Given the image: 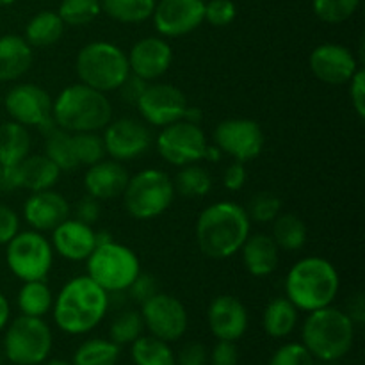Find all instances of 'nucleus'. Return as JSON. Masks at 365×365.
Here are the masks:
<instances>
[{
  "mask_svg": "<svg viewBox=\"0 0 365 365\" xmlns=\"http://www.w3.org/2000/svg\"><path fill=\"white\" fill-rule=\"evenodd\" d=\"M252 234L246 209L234 202H216L202 210L196 221L200 252L214 260H227L241 250Z\"/></svg>",
  "mask_w": 365,
  "mask_h": 365,
  "instance_id": "obj_1",
  "label": "nucleus"
},
{
  "mask_svg": "<svg viewBox=\"0 0 365 365\" xmlns=\"http://www.w3.org/2000/svg\"><path fill=\"white\" fill-rule=\"evenodd\" d=\"M110 296L88 274L68 280L53 298L52 312L57 328L70 335L95 330L109 310Z\"/></svg>",
  "mask_w": 365,
  "mask_h": 365,
  "instance_id": "obj_2",
  "label": "nucleus"
},
{
  "mask_svg": "<svg viewBox=\"0 0 365 365\" xmlns=\"http://www.w3.org/2000/svg\"><path fill=\"white\" fill-rule=\"evenodd\" d=\"M341 289L337 267L323 257H305L289 269L285 277V298L298 310H314L330 307Z\"/></svg>",
  "mask_w": 365,
  "mask_h": 365,
  "instance_id": "obj_3",
  "label": "nucleus"
},
{
  "mask_svg": "<svg viewBox=\"0 0 365 365\" xmlns=\"http://www.w3.org/2000/svg\"><path fill=\"white\" fill-rule=\"evenodd\" d=\"M53 123L63 130L98 132L113 120V103L102 91L82 84L64 88L52 102Z\"/></svg>",
  "mask_w": 365,
  "mask_h": 365,
  "instance_id": "obj_4",
  "label": "nucleus"
},
{
  "mask_svg": "<svg viewBox=\"0 0 365 365\" xmlns=\"http://www.w3.org/2000/svg\"><path fill=\"white\" fill-rule=\"evenodd\" d=\"M303 346L314 359L334 362L348 355L355 342V323L335 307L309 312L302 330Z\"/></svg>",
  "mask_w": 365,
  "mask_h": 365,
  "instance_id": "obj_5",
  "label": "nucleus"
},
{
  "mask_svg": "<svg viewBox=\"0 0 365 365\" xmlns=\"http://www.w3.org/2000/svg\"><path fill=\"white\" fill-rule=\"evenodd\" d=\"M75 71L82 84L106 95L118 91L130 75L127 53L109 41H93L82 46L75 59Z\"/></svg>",
  "mask_w": 365,
  "mask_h": 365,
  "instance_id": "obj_6",
  "label": "nucleus"
},
{
  "mask_svg": "<svg viewBox=\"0 0 365 365\" xmlns=\"http://www.w3.org/2000/svg\"><path fill=\"white\" fill-rule=\"evenodd\" d=\"M121 196L128 216L139 221L155 220L163 216L173 203V180L166 171L148 168L128 178Z\"/></svg>",
  "mask_w": 365,
  "mask_h": 365,
  "instance_id": "obj_7",
  "label": "nucleus"
},
{
  "mask_svg": "<svg viewBox=\"0 0 365 365\" xmlns=\"http://www.w3.org/2000/svg\"><path fill=\"white\" fill-rule=\"evenodd\" d=\"M88 277L107 294L127 291L128 285L141 273V262L128 246L107 242L93 250L88 257Z\"/></svg>",
  "mask_w": 365,
  "mask_h": 365,
  "instance_id": "obj_8",
  "label": "nucleus"
},
{
  "mask_svg": "<svg viewBox=\"0 0 365 365\" xmlns=\"http://www.w3.org/2000/svg\"><path fill=\"white\" fill-rule=\"evenodd\" d=\"M52 346V330L43 317H16L4 335V355L14 365L43 364L48 359Z\"/></svg>",
  "mask_w": 365,
  "mask_h": 365,
  "instance_id": "obj_9",
  "label": "nucleus"
},
{
  "mask_svg": "<svg viewBox=\"0 0 365 365\" xmlns=\"http://www.w3.org/2000/svg\"><path fill=\"white\" fill-rule=\"evenodd\" d=\"M6 262L18 280H45L53 266L52 242L38 230L18 232L6 245Z\"/></svg>",
  "mask_w": 365,
  "mask_h": 365,
  "instance_id": "obj_10",
  "label": "nucleus"
},
{
  "mask_svg": "<svg viewBox=\"0 0 365 365\" xmlns=\"http://www.w3.org/2000/svg\"><path fill=\"white\" fill-rule=\"evenodd\" d=\"M207 138L202 127L191 121H175L160 128L155 146L159 155L171 166H187L203 160L207 148Z\"/></svg>",
  "mask_w": 365,
  "mask_h": 365,
  "instance_id": "obj_11",
  "label": "nucleus"
},
{
  "mask_svg": "<svg viewBox=\"0 0 365 365\" xmlns=\"http://www.w3.org/2000/svg\"><path fill=\"white\" fill-rule=\"evenodd\" d=\"M214 145L237 163H250L262 153L266 135L262 127L250 118H230L214 130Z\"/></svg>",
  "mask_w": 365,
  "mask_h": 365,
  "instance_id": "obj_12",
  "label": "nucleus"
},
{
  "mask_svg": "<svg viewBox=\"0 0 365 365\" xmlns=\"http://www.w3.org/2000/svg\"><path fill=\"white\" fill-rule=\"evenodd\" d=\"M4 107L11 120L27 128L36 127L43 132L53 125L52 98L46 89L32 82L13 86L6 93Z\"/></svg>",
  "mask_w": 365,
  "mask_h": 365,
  "instance_id": "obj_13",
  "label": "nucleus"
},
{
  "mask_svg": "<svg viewBox=\"0 0 365 365\" xmlns=\"http://www.w3.org/2000/svg\"><path fill=\"white\" fill-rule=\"evenodd\" d=\"M141 316L150 334L168 344L177 342L187 330L189 319L184 303L166 292H157L141 303Z\"/></svg>",
  "mask_w": 365,
  "mask_h": 365,
  "instance_id": "obj_14",
  "label": "nucleus"
},
{
  "mask_svg": "<svg viewBox=\"0 0 365 365\" xmlns=\"http://www.w3.org/2000/svg\"><path fill=\"white\" fill-rule=\"evenodd\" d=\"M103 146L106 153L114 160L127 163L145 155L153 145L150 125L138 118H118L110 120L103 128Z\"/></svg>",
  "mask_w": 365,
  "mask_h": 365,
  "instance_id": "obj_15",
  "label": "nucleus"
},
{
  "mask_svg": "<svg viewBox=\"0 0 365 365\" xmlns=\"http://www.w3.org/2000/svg\"><path fill=\"white\" fill-rule=\"evenodd\" d=\"M187 106L184 93L177 86L164 84V82H155V84L148 82L135 103L143 121L157 128L180 121Z\"/></svg>",
  "mask_w": 365,
  "mask_h": 365,
  "instance_id": "obj_16",
  "label": "nucleus"
},
{
  "mask_svg": "<svg viewBox=\"0 0 365 365\" xmlns=\"http://www.w3.org/2000/svg\"><path fill=\"white\" fill-rule=\"evenodd\" d=\"M205 0H159L152 20L163 38H182L203 24Z\"/></svg>",
  "mask_w": 365,
  "mask_h": 365,
  "instance_id": "obj_17",
  "label": "nucleus"
},
{
  "mask_svg": "<svg viewBox=\"0 0 365 365\" xmlns=\"http://www.w3.org/2000/svg\"><path fill=\"white\" fill-rule=\"evenodd\" d=\"M309 66L314 77L328 86L348 84L360 68L355 53L348 46L337 43H323L316 46L309 57Z\"/></svg>",
  "mask_w": 365,
  "mask_h": 365,
  "instance_id": "obj_18",
  "label": "nucleus"
},
{
  "mask_svg": "<svg viewBox=\"0 0 365 365\" xmlns=\"http://www.w3.org/2000/svg\"><path fill=\"white\" fill-rule=\"evenodd\" d=\"M127 59L132 75L145 82H153L170 70L173 63V50L164 38L148 36L132 45Z\"/></svg>",
  "mask_w": 365,
  "mask_h": 365,
  "instance_id": "obj_19",
  "label": "nucleus"
},
{
  "mask_svg": "<svg viewBox=\"0 0 365 365\" xmlns=\"http://www.w3.org/2000/svg\"><path fill=\"white\" fill-rule=\"evenodd\" d=\"M207 321L217 341L235 342L248 330V310L235 296L221 294L209 305Z\"/></svg>",
  "mask_w": 365,
  "mask_h": 365,
  "instance_id": "obj_20",
  "label": "nucleus"
},
{
  "mask_svg": "<svg viewBox=\"0 0 365 365\" xmlns=\"http://www.w3.org/2000/svg\"><path fill=\"white\" fill-rule=\"evenodd\" d=\"M71 207L61 192L53 189L31 192L24 203V220L31 225L32 230L52 232L57 225L68 220Z\"/></svg>",
  "mask_w": 365,
  "mask_h": 365,
  "instance_id": "obj_21",
  "label": "nucleus"
},
{
  "mask_svg": "<svg viewBox=\"0 0 365 365\" xmlns=\"http://www.w3.org/2000/svg\"><path fill=\"white\" fill-rule=\"evenodd\" d=\"M95 228L75 217H68L52 230V248L63 259L71 262L88 260L93 250L96 248Z\"/></svg>",
  "mask_w": 365,
  "mask_h": 365,
  "instance_id": "obj_22",
  "label": "nucleus"
},
{
  "mask_svg": "<svg viewBox=\"0 0 365 365\" xmlns=\"http://www.w3.org/2000/svg\"><path fill=\"white\" fill-rule=\"evenodd\" d=\"M128 178L130 177L120 160L102 159L93 166H88L84 175V189L98 202H106L123 195Z\"/></svg>",
  "mask_w": 365,
  "mask_h": 365,
  "instance_id": "obj_23",
  "label": "nucleus"
},
{
  "mask_svg": "<svg viewBox=\"0 0 365 365\" xmlns=\"http://www.w3.org/2000/svg\"><path fill=\"white\" fill-rule=\"evenodd\" d=\"M239 252L246 271L255 278L269 277L280 264V248L267 234H250Z\"/></svg>",
  "mask_w": 365,
  "mask_h": 365,
  "instance_id": "obj_24",
  "label": "nucleus"
},
{
  "mask_svg": "<svg viewBox=\"0 0 365 365\" xmlns=\"http://www.w3.org/2000/svg\"><path fill=\"white\" fill-rule=\"evenodd\" d=\"M34 53L24 36H0V82H14L32 66Z\"/></svg>",
  "mask_w": 365,
  "mask_h": 365,
  "instance_id": "obj_25",
  "label": "nucleus"
},
{
  "mask_svg": "<svg viewBox=\"0 0 365 365\" xmlns=\"http://www.w3.org/2000/svg\"><path fill=\"white\" fill-rule=\"evenodd\" d=\"M63 171L43 153V155H27L18 164V177H20V189L27 191H45L53 189Z\"/></svg>",
  "mask_w": 365,
  "mask_h": 365,
  "instance_id": "obj_26",
  "label": "nucleus"
},
{
  "mask_svg": "<svg viewBox=\"0 0 365 365\" xmlns=\"http://www.w3.org/2000/svg\"><path fill=\"white\" fill-rule=\"evenodd\" d=\"M27 155H31L29 128L13 120L0 125V166H16Z\"/></svg>",
  "mask_w": 365,
  "mask_h": 365,
  "instance_id": "obj_27",
  "label": "nucleus"
},
{
  "mask_svg": "<svg viewBox=\"0 0 365 365\" xmlns=\"http://www.w3.org/2000/svg\"><path fill=\"white\" fill-rule=\"evenodd\" d=\"M64 29L66 25L56 11H41L29 20L27 27H25V41L32 48L34 46L46 48V46L56 45L63 38Z\"/></svg>",
  "mask_w": 365,
  "mask_h": 365,
  "instance_id": "obj_28",
  "label": "nucleus"
},
{
  "mask_svg": "<svg viewBox=\"0 0 365 365\" xmlns=\"http://www.w3.org/2000/svg\"><path fill=\"white\" fill-rule=\"evenodd\" d=\"M298 324V309L285 296L267 303L262 316V327L273 339H284L294 331Z\"/></svg>",
  "mask_w": 365,
  "mask_h": 365,
  "instance_id": "obj_29",
  "label": "nucleus"
},
{
  "mask_svg": "<svg viewBox=\"0 0 365 365\" xmlns=\"http://www.w3.org/2000/svg\"><path fill=\"white\" fill-rule=\"evenodd\" d=\"M45 134V155L59 168L61 171H75L78 166V160L75 157L73 138L71 132L63 130L56 123L52 127L43 130Z\"/></svg>",
  "mask_w": 365,
  "mask_h": 365,
  "instance_id": "obj_30",
  "label": "nucleus"
},
{
  "mask_svg": "<svg viewBox=\"0 0 365 365\" xmlns=\"http://www.w3.org/2000/svg\"><path fill=\"white\" fill-rule=\"evenodd\" d=\"M271 237L284 252H298L309 239V228H307L305 221L296 214L280 212L273 221Z\"/></svg>",
  "mask_w": 365,
  "mask_h": 365,
  "instance_id": "obj_31",
  "label": "nucleus"
},
{
  "mask_svg": "<svg viewBox=\"0 0 365 365\" xmlns=\"http://www.w3.org/2000/svg\"><path fill=\"white\" fill-rule=\"evenodd\" d=\"M18 309L21 316L43 317L52 310L53 294L45 280L24 282V285L18 291Z\"/></svg>",
  "mask_w": 365,
  "mask_h": 365,
  "instance_id": "obj_32",
  "label": "nucleus"
},
{
  "mask_svg": "<svg viewBox=\"0 0 365 365\" xmlns=\"http://www.w3.org/2000/svg\"><path fill=\"white\" fill-rule=\"evenodd\" d=\"M173 187L175 195H180L185 200L203 198L212 189V177L198 163L187 164V166H182L180 171L175 175Z\"/></svg>",
  "mask_w": 365,
  "mask_h": 365,
  "instance_id": "obj_33",
  "label": "nucleus"
},
{
  "mask_svg": "<svg viewBox=\"0 0 365 365\" xmlns=\"http://www.w3.org/2000/svg\"><path fill=\"white\" fill-rule=\"evenodd\" d=\"M102 13L125 25L143 24L150 20L155 9V0H100Z\"/></svg>",
  "mask_w": 365,
  "mask_h": 365,
  "instance_id": "obj_34",
  "label": "nucleus"
},
{
  "mask_svg": "<svg viewBox=\"0 0 365 365\" xmlns=\"http://www.w3.org/2000/svg\"><path fill=\"white\" fill-rule=\"evenodd\" d=\"M130 355L135 365H175V353L171 351L168 342L153 335H141L135 339L132 342Z\"/></svg>",
  "mask_w": 365,
  "mask_h": 365,
  "instance_id": "obj_35",
  "label": "nucleus"
},
{
  "mask_svg": "<svg viewBox=\"0 0 365 365\" xmlns=\"http://www.w3.org/2000/svg\"><path fill=\"white\" fill-rule=\"evenodd\" d=\"M118 360L120 346L107 339H89L73 355V365H116Z\"/></svg>",
  "mask_w": 365,
  "mask_h": 365,
  "instance_id": "obj_36",
  "label": "nucleus"
},
{
  "mask_svg": "<svg viewBox=\"0 0 365 365\" xmlns=\"http://www.w3.org/2000/svg\"><path fill=\"white\" fill-rule=\"evenodd\" d=\"M102 13L100 0H63L59 4L57 14L64 25L70 27H84L95 21Z\"/></svg>",
  "mask_w": 365,
  "mask_h": 365,
  "instance_id": "obj_37",
  "label": "nucleus"
},
{
  "mask_svg": "<svg viewBox=\"0 0 365 365\" xmlns=\"http://www.w3.org/2000/svg\"><path fill=\"white\" fill-rule=\"evenodd\" d=\"M145 330V321L138 310H125L110 324V341L118 346L132 344L141 337Z\"/></svg>",
  "mask_w": 365,
  "mask_h": 365,
  "instance_id": "obj_38",
  "label": "nucleus"
},
{
  "mask_svg": "<svg viewBox=\"0 0 365 365\" xmlns=\"http://www.w3.org/2000/svg\"><path fill=\"white\" fill-rule=\"evenodd\" d=\"M71 138H73V150L78 166H93L98 160L106 159L103 139L96 132H77L71 134Z\"/></svg>",
  "mask_w": 365,
  "mask_h": 365,
  "instance_id": "obj_39",
  "label": "nucleus"
},
{
  "mask_svg": "<svg viewBox=\"0 0 365 365\" xmlns=\"http://www.w3.org/2000/svg\"><path fill=\"white\" fill-rule=\"evenodd\" d=\"M360 0H312L316 16L330 25L344 24L356 13Z\"/></svg>",
  "mask_w": 365,
  "mask_h": 365,
  "instance_id": "obj_40",
  "label": "nucleus"
},
{
  "mask_svg": "<svg viewBox=\"0 0 365 365\" xmlns=\"http://www.w3.org/2000/svg\"><path fill=\"white\" fill-rule=\"evenodd\" d=\"M245 209L250 221H255V223H273L274 217L280 214L282 202L273 192L262 191L253 195L252 200L248 202V207H245Z\"/></svg>",
  "mask_w": 365,
  "mask_h": 365,
  "instance_id": "obj_41",
  "label": "nucleus"
},
{
  "mask_svg": "<svg viewBox=\"0 0 365 365\" xmlns=\"http://www.w3.org/2000/svg\"><path fill=\"white\" fill-rule=\"evenodd\" d=\"M237 16V7L232 0H207L203 21L212 27H227Z\"/></svg>",
  "mask_w": 365,
  "mask_h": 365,
  "instance_id": "obj_42",
  "label": "nucleus"
},
{
  "mask_svg": "<svg viewBox=\"0 0 365 365\" xmlns=\"http://www.w3.org/2000/svg\"><path fill=\"white\" fill-rule=\"evenodd\" d=\"M269 365H314V356L299 342H291L274 351Z\"/></svg>",
  "mask_w": 365,
  "mask_h": 365,
  "instance_id": "obj_43",
  "label": "nucleus"
},
{
  "mask_svg": "<svg viewBox=\"0 0 365 365\" xmlns=\"http://www.w3.org/2000/svg\"><path fill=\"white\" fill-rule=\"evenodd\" d=\"M127 292H128V298H130L132 302L145 303L146 299H150L153 294L159 292V285H157L155 277L146 273H139L138 278L128 285Z\"/></svg>",
  "mask_w": 365,
  "mask_h": 365,
  "instance_id": "obj_44",
  "label": "nucleus"
},
{
  "mask_svg": "<svg viewBox=\"0 0 365 365\" xmlns=\"http://www.w3.org/2000/svg\"><path fill=\"white\" fill-rule=\"evenodd\" d=\"M20 232V217L16 210L0 203V246H6Z\"/></svg>",
  "mask_w": 365,
  "mask_h": 365,
  "instance_id": "obj_45",
  "label": "nucleus"
},
{
  "mask_svg": "<svg viewBox=\"0 0 365 365\" xmlns=\"http://www.w3.org/2000/svg\"><path fill=\"white\" fill-rule=\"evenodd\" d=\"M349 100H351V107L360 120L365 118V71L362 68L356 70V73L349 78Z\"/></svg>",
  "mask_w": 365,
  "mask_h": 365,
  "instance_id": "obj_46",
  "label": "nucleus"
},
{
  "mask_svg": "<svg viewBox=\"0 0 365 365\" xmlns=\"http://www.w3.org/2000/svg\"><path fill=\"white\" fill-rule=\"evenodd\" d=\"M100 214H102V205L96 198L86 195L84 198L78 200L73 207V217L75 220L82 221L86 225H95L100 220Z\"/></svg>",
  "mask_w": 365,
  "mask_h": 365,
  "instance_id": "obj_47",
  "label": "nucleus"
},
{
  "mask_svg": "<svg viewBox=\"0 0 365 365\" xmlns=\"http://www.w3.org/2000/svg\"><path fill=\"white\" fill-rule=\"evenodd\" d=\"M207 349L200 342H189L175 356V365H207Z\"/></svg>",
  "mask_w": 365,
  "mask_h": 365,
  "instance_id": "obj_48",
  "label": "nucleus"
},
{
  "mask_svg": "<svg viewBox=\"0 0 365 365\" xmlns=\"http://www.w3.org/2000/svg\"><path fill=\"white\" fill-rule=\"evenodd\" d=\"M239 351L235 342L232 341H217L210 353V364L212 365H237Z\"/></svg>",
  "mask_w": 365,
  "mask_h": 365,
  "instance_id": "obj_49",
  "label": "nucleus"
},
{
  "mask_svg": "<svg viewBox=\"0 0 365 365\" xmlns=\"http://www.w3.org/2000/svg\"><path fill=\"white\" fill-rule=\"evenodd\" d=\"M246 180H248V171H246L245 164L242 163H237V160H235L234 164H230V166L225 170L223 185L228 189V191L232 192L241 191V189L245 187Z\"/></svg>",
  "mask_w": 365,
  "mask_h": 365,
  "instance_id": "obj_50",
  "label": "nucleus"
},
{
  "mask_svg": "<svg viewBox=\"0 0 365 365\" xmlns=\"http://www.w3.org/2000/svg\"><path fill=\"white\" fill-rule=\"evenodd\" d=\"M146 84L148 82H145L143 78L135 77V75H128L127 81L123 82V84L118 88V93H120V98L123 100V102L127 103H132V106H135L139 100V96L143 95V91H145Z\"/></svg>",
  "mask_w": 365,
  "mask_h": 365,
  "instance_id": "obj_51",
  "label": "nucleus"
},
{
  "mask_svg": "<svg viewBox=\"0 0 365 365\" xmlns=\"http://www.w3.org/2000/svg\"><path fill=\"white\" fill-rule=\"evenodd\" d=\"M349 319L353 321L355 324H362L365 319V302L364 296L360 292H356L351 299L348 302V312Z\"/></svg>",
  "mask_w": 365,
  "mask_h": 365,
  "instance_id": "obj_52",
  "label": "nucleus"
},
{
  "mask_svg": "<svg viewBox=\"0 0 365 365\" xmlns=\"http://www.w3.org/2000/svg\"><path fill=\"white\" fill-rule=\"evenodd\" d=\"M9 317H11V307L9 302H7L6 296L0 292V331L9 324Z\"/></svg>",
  "mask_w": 365,
  "mask_h": 365,
  "instance_id": "obj_53",
  "label": "nucleus"
},
{
  "mask_svg": "<svg viewBox=\"0 0 365 365\" xmlns=\"http://www.w3.org/2000/svg\"><path fill=\"white\" fill-rule=\"evenodd\" d=\"M221 157H223V152H221L216 145H207L205 153H203V160H209V163H220Z\"/></svg>",
  "mask_w": 365,
  "mask_h": 365,
  "instance_id": "obj_54",
  "label": "nucleus"
},
{
  "mask_svg": "<svg viewBox=\"0 0 365 365\" xmlns=\"http://www.w3.org/2000/svg\"><path fill=\"white\" fill-rule=\"evenodd\" d=\"M182 120L200 125V123H202V120H203L202 109H198V107H189L187 106V109H185V114H184V118H182Z\"/></svg>",
  "mask_w": 365,
  "mask_h": 365,
  "instance_id": "obj_55",
  "label": "nucleus"
},
{
  "mask_svg": "<svg viewBox=\"0 0 365 365\" xmlns=\"http://www.w3.org/2000/svg\"><path fill=\"white\" fill-rule=\"evenodd\" d=\"M95 237H96V246H100V245H107V242L113 241V235H110V232H107V230H100V232H96Z\"/></svg>",
  "mask_w": 365,
  "mask_h": 365,
  "instance_id": "obj_56",
  "label": "nucleus"
},
{
  "mask_svg": "<svg viewBox=\"0 0 365 365\" xmlns=\"http://www.w3.org/2000/svg\"><path fill=\"white\" fill-rule=\"evenodd\" d=\"M45 365H70V364L64 362V360H48Z\"/></svg>",
  "mask_w": 365,
  "mask_h": 365,
  "instance_id": "obj_57",
  "label": "nucleus"
},
{
  "mask_svg": "<svg viewBox=\"0 0 365 365\" xmlns=\"http://www.w3.org/2000/svg\"><path fill=\"white\" fill-rule=\"evenodd\" d=\"M16 0H0V7H7V6H13Z\"/></svg>",
  "mask_w": 365,
  "mask_h": 365,
  "instance_id": "obj_58",
  "label": "nucleus"
},
{
  "mask_svg": "<svg viewBox=\"0 0 365 365\" xmlns=\"http://www.w3.org/2000/svg\"><path fill=\"white\" fill-rule=\"evenodd\" d=\"M2 362H4V355H2V351H0V365H2Z\"/></svg>",
  "mask_w": 365,
  "mask_h": 365,
  "instance_id": "obj_59",
  "label": "nucleus"
},
{
  "mask_svg": "<svg viewBox=\"0 0 365 365\" xmlns=\"http://www.w3.org/2000/svg\"><path fill=\"white\" fill-rule=\"evenodd\" d=\"M0 171H2V166H0Z\"/></svg>",
  "mask_w": 365,
  "mask_h": 365,
  "instance_id": "obj_60",
  "label": "nucleus"
},
{
  "mask_svg": "<svg viewBox=\"0 0 365 365\" xmlns=\"http://www.w3.org/2000/svg\"><path fill=\"white\" fill-rule=\"evenodd\" d=\"M205 2H207V0H205Z\"/></svg>",
  "mask_w": 365,
  "mask_h": 365,
  "instance_id": "obj_61",
  "label": "nucleus"
}]
</instances>
